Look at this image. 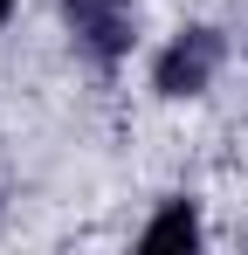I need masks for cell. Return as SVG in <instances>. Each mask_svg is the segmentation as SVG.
Here are the masks:
<instances>
[{
    "label": "cell",
    "mask_w": 248,
    "mask_h": 255,
    "mask_svg": "<svg viewBox=\"0 0 248 255\" xmlns=\"http://www.w3.org/2000/svg\"><path fill=\"white\" fill-rule=\"evenodd\" d=\"M221 55H228V48H221L214 28H186V35H172V48L159 55L152 76H159L165 97H200V90L214 83V69H221Z\"/></svg>",
    "instance_id": "obj_1"
},
{
    "label": "cell",
    "mask_w": 248,
    "mask_h": 255,
    "mask_svg": "<svg viewBox=\"0 0 248 255\" xmlns=\"http://www.w3.org/2000/svg\"><path fill=\"white\" fill-rule=\"evenodd\" d=\"M62 21L90 55H124L131 48V0H62Z\"/></svg>",
    "instance_id": "obj_2"
},
{
    "label": "cell",
    "mask_w": 248,
    "mask_h": 255,
    "mask_svg": "<svg viewBox=\"0 0 248 255\" xmlns=\"http://www.w3.org/2000/svg\"><path fill=\"white\" fill-rule=\"evenodd\" d=\"M200 242V214H193V200H172V207L145 228V249H193Z\"/></svg>",
    "instance_id": "obj_3"
},
{
    "label": "cell",
    "mask_w": 248,
    "mask_h": 255,
    "mask_svg": "<svg viewBox=\"0 0 248 255\" xmlns=\"http://www.w3.org/2000/svg\"><path fill=\"white\" fill-rule=\"evenodd\" d=\"M7 7H14V0H0V21H7Z\"/></svg>",
    "instance_id": "obj_4"
}]
</instances>
